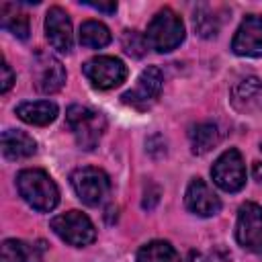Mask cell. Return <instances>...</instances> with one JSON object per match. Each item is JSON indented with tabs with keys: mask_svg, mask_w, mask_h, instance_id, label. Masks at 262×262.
Listing matches in <instances>:
<instances>
[{
	"mask_svg": "<svg viewBox=\"0 0 262 262\" xmlns=\"http://www.w3.org/2000/svg\"><path fill=\"white\" fill-rule=\"evenodd\" d=\"M82 4H86V6H90V8H94V10H100V12H106V14H113L115 10H117V2H82Z\"/></svg>",
	"mask_w": 262,
	"mask_h": 262,
	"instance_id": "25",
	"label": "cell"
},
{
	"mask_svg": "<svg viewBox=\"0 0 262 262\" xmlns=\"http://www.w3.org/2000/svg\"><path fill=\"white\" fill-rule=\"evenodd\" d=\"M12 82H14V74H12L10 66L6 61H2V66H0V92L2 94L8 92L10 86H12Z\"/></svg>",
	"mask_w": 262,
	"mask_h": 262,
	"instance_id": "24",
	"label": "cell"
},
{
	"mask_svg": "<svg viewBox=\"0 0 262 262\" xmlns=\"http://www.w3.org/2000/svg\"><path fill=\"white\" fill-rule=\"evenodd\" d=\"M213 182L225 192H237L246 184V166L242 154L233 147L225 149L211 168Z\"/></svg>",
	"mask_w": 262,
	"mask_h": 262,
	"instance_id": "7",
	"label": "cell"
},
{
	"mask_svg": "<svg viewBox=\"0 0 262 262\" xmlns=\"http://www.w3.org/2000/svg\"><path fill=\"white\" fill-rule=\"evenodd\" d=\"M184 203H186L188 211L199 215V217H211V215L219 213V209H221L219 196L201 178H192L190 180V184L186 188V194H184Z\"/></svg>",
	"mask_w": 262,
	"mask_h": 262,
	"instance_id": "13",
	"label": "cell"
},
{
	"mask_svg": "<svg viewBox=\"0 0 262 262\" xmlns=\"http://www.w3.org/2000/svg\"><path fill=\"white\" fill-rule=\"evenodd\" d=\"M82 72L88 78V82L100 90L117 88L127 78V66L119 57H111V55H98L88 59L82 66Z\"/></svg>",
	"mask_w": 262,
	"mask_h": 262,
	"instance_id": "6",
	"label": "cell"
},
{
	"mask_svg": "<svg viewBox=\"0 0 262 262\" xmlns=\"http://www.w3.org/2000/svg\"><path fill=\"white\" fill-rule=\"evenodd\" d=\"M66 125L82 149H94L106 129V119L100 111L82 104H72L66 111Z\"/></svg>",
	"mask_w": 262,
	"mask_h": 262,
	"instance_id": "2",
	"label": "cell"
},
{
	"mask_svg": "<svg viewBox=\"0 0 262 262\" xmlns=\"http://www.w3.org/2000/svg\"><path fill=\"white\" fill-rule=\"evenodd\" d=\"M135 262H180V256L168 242L154 239L137 250Z\"/></svg>",
	"mask_w": 262,
	"mask_h": 262,
	"instance_id": "18",
	"label": "cell"
},
{
	"mask_svg": "<svg viewBox=\"0 0 262 262\" xmlns=\"http://www.w3.org/2000/svg\"><path fill=\"white\" fill-rule=\"evenodd\" d=\"M49 227L53 229V233L57 237H61L70 246L82 248L96 239V229H94L92 221L80 211H68L61 215H55L49 221Z\"/></svg>",
	"mask_w": 262,
	"mask_h": 262,
	"instance_id": "4",
	"label": "cell"
},
{
	"mask_svg": "<svg viewBox=\"0 0 262 262\" xmlns=\"http://www.w3.org/2000/svg\"><path fill=\"white\" fill-rule=\"evenodd\" d=\"M192 154H207L219 141V129L215 123H199L188 131Z\"/></svg>",
	"mask_w": 262,
	"mask_h": 262,
	"instance_id": "19",
	"label": "cell"
},
{
	"mask_svg": "<svg viewBox=\"0 0 262 262\" xmlns=\"http://www.w3.org/2000/svg\"><path fill=\"white\" fill-rule=\"evenodd\" d=\"M194 29L201 37L209 39V37H215L217 31H219V23L217 18L213 16V12L207 8V6H201L196 12H194Z\"/></svg>",
	"mask_w": 262,
	"mask_h": 262,
	"instance_id": "22",
	"label": "cell"
},
{
	"mask_svg": "<svg viewBox=\"0 0 262 262\" xmlns=\"http://www.w3.org/2000/svg\"><path fill=\"white\" fill-rule=\"evenodd\" d=\"M45 33L53 49L59 53H70L74 47V33H72V20L68 12L59 6H51L45 16Z\"/></svg>",
	"mask_w": 262,
	"mask_h": 262,
	"instance_id": "12",
	"label": "cell"
},
{
	"mask_svg": "<svg viewBox=\"0 0 262 262\" xmlns=\"http://www.w3.org/2000/svg\"><path fill=\"white\" fill-rule=\"evenodd\" d=\"M70 180H72V186H74L78 199L90 207L100 205L111 190L108 176L102 170L92 168V166H84V168L74 170Z\"/></svg>",
	"mask_w": 262,
	"mask_h": 262,
	"instance_id": "5",
	"label": "cell"
},
{
	"mask_svg": "<svg viewBox=\"0 0 262 262\" xmlns=\"http://www.w3.org/2000/svg\"><path fill=\"white\" fill-rule=\"evenodd\" d=\"M235 239L242 248L262 254V209L256 203H244L239 207Z\"/></svg>",
	"mask_w": 262,
	"mask_h": 262,
	"instance_id": "9",
	"label": "cell"
},
{
	"mask_svg": "<svg viewBox=\"0 0 262 262\" xmlns=\"http://www.w3.org/2000/svg\"><path fill=\"white\" fill-rule=\"evenodd\" d=\"M254 178L258 182H262V164L260 162H254Z\"/></svg>",
	"mask_w": 262,
	"mask_h": 262,
	"instance_id": "26",
	"label": "cell"
},
{
	"mask_svg": "<svg viewBox=\"0 0 262 262\" xmlns=\"http://www.w3.org/2000/svg\"><path fill=\"white\" fill-rule=\"evenodd\" d=\"M145 39L147 45L158 53H168L184 41V25L174 10L164 8L147 25Z\"/></svg>",
	"mask_w": 262,
	"mask_h": 262,
	"instance_id": "3",
	"label": "cell"
},
{
	"mask_svg": "<svg viewBox=\"0 0 262 262\" xmlns=\"http://www.w3.org/2000/svg\"><path fill=\"white\" fill-rule=\"evenodd\" d=\"M111 43V31L98 20H86L80 27V45L90 49H100Z\"/></svg>",
	"mask_w": 262,
	"mask_h": 262,
	"instance_id": "20",
	"label": "cell"
},
{
	"mask_svg": "<svg viewBox=\"0 0 262 262\" xmlns=\"http://www.w3.org/2000/svg\"><path fill=\"white\" fill-rule=\"evenodd\" d=\"M33 80L41 94H53L66 84V70L51 53H37L33 61Z\"/></svg>",
	"mask_w": 262,
	"mask_h": 262,
	"instance_id": "10",
	"label": "cell"
},
{
	"mask_svg": "<svg viewBox=\"0 0 262 262\" xmlns=\"http://www.w3.org/2000/svg\"><path fill=\"white\" fill-rule=\"evenodd\" d=\"M2 27L6 31H10L18 39H27L29 37V31H31L29 16L23 14V12H18L10 4H2Z\"/></svg>",
	"mask_w": 262,
	"mask_h": 262,
	"instance_id": "21",
	"label": "cell"
},
{
	"mask_svg": "<svg viewBox=\"0 0 262 262\" xmlns=\"http://www.w3.org/2000/svg\"><path fill=\"white\" fill-rule=\"evenodd\" d=\"M231 49L237 55L262 57V16L248 14L233 35Z\"/></svg>",
	"mask_w": 262,
	"mask_h": 262,
	"instance_id": "11",
	"label": "cell"
},
{
	"mask_svg": "<svg viewBox=\"0 0 262 262\" xmlns=\"http://www.w3.org/2000/svg\"><path fill=\"white\" fill-rule=\"evenodd\" d=\"M231 102L242 113L262 111V80H258V78H246V80H242L233 88Z\"/></svg>",
	"mask_w": 262,
	"mask_h": 262,
	"instance_id": "14",
	"label": "cell"
},
{
	"mask_svg": "<svg viewBox=\"0 0 262 262\" xmlns=\"http://www.w3.org/2000/svg\"><path fill=\"white\" fill-rule=\"evenodd\" d=\"M16 186L20 196L27 205H31L35 211L47 213L53 211L59 203V190L51 176L43 170H23L16 176Z\"/></svg>",
	"mask_w": 262,
	"mask_h": 262,
	"instance_id": "1",
	"label": "cell"
},
{
	"mask_svg": "<svg viewBox=\"0 0 262 262\" xmlns=\"http://www.w3.org/2000/svg\"><path fill=\"white\" fill-rule=\"evenodd\" d=\"M16 115L20 121L29 123V125H49L51 121H55L57 117V104L51 100H29V102H20L16 106Z\"/></svg>",
	"mask_w": 262,
	"mask_h": 262,
	"instance_id": "16",
	"label": "cell"
},
{
	"mask_svg": "<svg viewBox=\"0 0 262 262\" xmlns=\"http://www.w3.org/2000/svg\"><path fill=\"white\" fill-rule=\"evenodd\" d=\"M37 151L35 139L18 129H6L2 131V156L6 160H23L31 158Z\"/></svg>",
	"mask_w": 262,
	"mask_h": 262,
	"instance_id": "15",
	"label": "cell"
},
{
	"mask_svg": "<svg viewBox=\"0 0 262 262\" xmlns=\"http://www.w3.org/2000/svg\"><path fill=\"white\" fill-rule=\"evenodd\" d=\"M162 82H164V76H162L160 68L149 66L139 74L135 86L131 90H127L121 96V100L137 111H145L147 106H151L158 100V96L162 92Z\"/></svg>",
	"mask_w": 262,
	"mask_h": 262,
	"instance_id": "8",
	"label": "cell"
},
{
	"mask_svg": "<svg viewBox=\"0 0 262 262\" xmlns=\"http://www.w3.org/2000/svg\"><path fill=\"white\" fill-rule=\"evenodd\" d=\"M43 244L35 246L23 239H4L0 260L2 262H41Z\"/></svg>",
	"mask_w": 262,
	"mask_h": 262,
	"instance_id": "17",
	"label": "cell"
},
{
	"mask_svg": "<svg viewBox=\"0 0 262 262\" xmlns=\"http://www.w3.org/2000/svg\"><path fill=\"white\" fill-rule=\"evenodd\" d=\"M121 43H123L125 53L133 55V57H141V55H145V51H147V47H149L145 35H141V33H137V31H125Z\"/></svg>",
	"mask_w": 262,
	"mask_h": 262,
	"instance_id": "23",
	"label": "cell"
}]
</instances>
